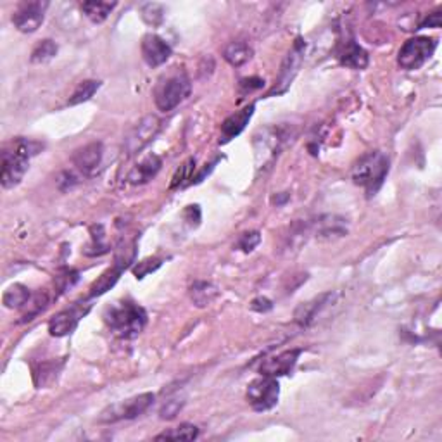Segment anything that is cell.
<instances>
[{"label": "cell", "instance_id": "6da1fadb", "mask_svg": "<svg viewBox=\"0 0 442 442\" xmlns=\"http://www.w3.org/2000/svg\"><path fill=\"white\" fill-rule=\"evenodd\" d=\"M102 318L112 335L125 340L139 337L147 325V311L130 297L114 300L106 306Z\"/></svg>", "mask_w": 442, "mask_h": 442}, {"label": "cell", "instance_id": "7a4b0ae2", "mask_svg": "<svg viewBox=\"0 0 442 442\" xmlns=\"http://www.w3.org/2000/svg\"><path fill=\"white\" fill-rule=\"evenodd\" d=\"M42 148V144L28 139H14L13 142L7 144L2 152V175H0L2 187L9 190L23 182L30 168V159Z\"/></svg>", "mask_w": 442, "mask_h": 442}, {"label": "cell", "instance_id": "3957f363", "mask_svg": "<svg viewBox=\"0 0 442 442\" xmlns=\"http://www.w3.org/2000/svg\"><path fill=\"white\" fill-rule=\"evenodd\" d=\"M389 158L383 152L372 151L361 155L354 162L353 169H351V178H353L354 185L363 188L367 197H373L382 188L387 175H389Z\"/></svg>", "mask_w": 442, "mask_h": 442}, {"label": "cell", "instance_id": "277c9868", "mask_svg": "<svg viewBox=\"0 0 442 442\" xmlns=\"http://www.w3.org/2000/svg\"><path fill=\"white\" fill-rule=\"evenodd\" d=\"M192 82L187 71L182 68H173V71L162 75L154 86V102L159 111L169 112L190 96Z\"/></svg>", "mask_w": 442, "mask_h": 442}, {"label": "cell", "instance_id": "5b68a950", "mask_svg": "<svg viewBox=\"0 0 442 442\" xmlns=\"http://www.w3.org/2000/svg\"><path fill=\"white\" fill-rule=\"evenodd\" d=\"M437 49V40L432 37H413L406 40L397 54V64L404 71H416L429 63Z\"/></svg>", "mask_w": 442, "mask_h": 442}, {"label": "cell", "instance_id": "8992f818", "mask_svg": "<svg viewBox=\"0 0 442 442\" xmlns=\"http://www.w3.org/2000/svg\"><path fill=\"white\" fill-rule=\"evenodd\" d=\"M155 396L152 393H144L139 396H133L130 399L121 401V403H116L107 406L99 416L100 423H116L121 422V420H135L139 416H142L144 413L154 404Z\"/></svg>", "mask_w": 442, "mask_h": 442}, {"label": "cell", "instance_id": "52a82bcc", "mask_svg": "<svg viewBox=\"0 0 442 442\" xmlns=\"http://www.w3.org/2000/svg\"><path fill=\"white\" fill-rule=\"evenodd\" d=\"M245 397H247V403L251 404L254 411H270L278 404V399H280L278 380L273 379V376L261 375L259 379L252 380L249 383L247 390H245Z\"/></svg>", "mask_w": 442, "mask_h": 442}, {"label": "cell", "instance_id": "ba28073f", "mask_svg": "<svg viewBox=\"0 0 442 442\" xmlns=\"http://www.w3.org/2000/svg\"><path fill=\"white\" fill-rule=\"evenodd\" d=\"M304 50H306V43H304L303 38L297 37L294 45H292V49L289 50L284 63H282L280 73H278L277 79H275V85L271 86L270 92L266 93V97L282 96V93H285L289 89H291L292 82H294L297 73H299L300 66H303Z\"/></svg>", "mask_w": 442, "mask_h": 442}, {"label": "cell", "instance_id": "9c48e42d", "mask_svg": "<svg viewBox=\"0 0 442 442\" xmlns=\"http://www.w3.org/2000/svg\"><path fill=\"white\" fill-rule=\"evenodd\" d=\"M161 126L162 123L158 116H144V118L133 126L132 132H130L128 137L125 139V144H123V151H125L126 158H133V155L140 154V152L158 137V133L161 132Z\"/></svg>", "mask_w": 442, "mask_h": 442}, {"label": "cell", "instance_id": "30bf717a", "mask_svg": "<svg viewBox=\"0 0 442 442\" xmlns=\"http://www.w3.org/2000/svg\"><path fill=\"white\" fill-rule=\"evenodd\" d=\"M47 9H49V2L45 0L21 2L13 14V24L21 33H35L45 20Z\"/></svg>", "mask_w": 442, "mask_h": 442}, {"label": "cell", "instance_id": "8fae6325", "mask_svg": "<svg viewBox=\"0 0 442 442\" xmlns=\"http://www.w3.org/2000/svg\"><path fill=\"white\" fill-rule=\"evenodd\" d=\"M104 159V146L102 142H92L86 144V146L76 148L73 158L75 168L82 173L83 176H92L96 175L97 169L100 168Z\"/></svg>", "mask_w": 442, "mask_h": 442}, {"label": "cell", "instance_id": "7c38bea8", "mask_svg": "<svg viewBox=\"0 0 442 442\" xmlns=\"http://www.w3.org/2000/svg\"><path fill=\"white\" fill-rule=\"evenodd\" d=\"M303 353H304L303 349H289V351H284V353L277 354V356L266 358V360L261 363L259 373L261 375L273 376V379L291 375V373L294 372L297 361H299V356Z\"/></svg>", "mask_w": 442, "mask_h": 442}, {"label": "cell", "instance_id": "4fadbf2b", "mask_svg": "<svg viewBox=\"0 0 442 442\" xmlns=\"http://www.w3.org/2000/svg\"><path fill=\"white\" fill-rule=\"evenodd\" d=\"M142 57L148 68H159L172 57L173 49L165 38L155 33H147L140 43Z\"/></svg>", "mask_w": 442, "mask_h": 442}, {"label": "cell", "instance_id": "5bb4252c", "mask_svg": "<svg viewBox=\"0 0 442 442\" xmlns=\"http://www.w3.org/2000/svg\"><path fill=\"white\" fill-rule=\"evenodd\" d=\"M333 300H335V294L333 292H325V294L313 297L307 303L299 304L294 311V321L297 325H300V327H310V325H313L317 321L321 311L327 306H330Z\"/></svg>", "mask_w": 442, "mask_h": 442}, {"label": "cell", "instance_id": "9a60e30c", "mask_svg": "<svg viewBox=\"0 0 442 442\" xmlns=\"http://www.w3.org/2000/svg\"><path fill=\"white\" fill-rule=\"evenodd\" d=\"M89 313V307L83 310L82 306H73L61 313L54 314L49 320V333L52 337H66L78 327L79 320Z\"/></svg>", "mask_w": 442, "mask_h": 442}, {"label": "cell", "instance_id": "2e32d148", "mask_svg": "<svg viewBox=\"0 0 442 442\" xmlns=\"http://www.w3.org/2000/svg\"><path fill=\"white\" fill-rule=\"evenodd\" d=\"M263 137H256V155L263 154V162L258 166V168H263V165L266 162L273 161L275 155H278L282 146L285 142V133L282 128H266L263 130Z\"/></svg>", "mask_w": 442, "mask_h": 442}, {"label": "cell", "instance_id": "e0dca14e", "mask_svg": "<svg viewBox=\"0 0 442 442\" xmlns=\"http://www.w3.org/2000/svg\"><path fill=\"white\" fill-rule=\"evenodd\" d=\"M254 109H256L254 104H249V106H245L244 109H241V111H237V112H234V114L228 116V118L224 119L223 123H221L220 142L228 144L230 140H234L235 137L241 135V133L245 130V126L249 125V121H251L252 114H254Z\"/></svg>", "mask_w": 442, "mask_h": 442}, {"label": "cell", "instance_id": "ac0fdd59", "mask_svg": "<svg viewBox=\"0 0 442 442\" xmlns=\"http://www.w3.org/2000/svg\"><path fill=\"white\" fill-rule=\"evenodd\" d=\"M162 159L158 154H148L142 161L137 162L132 169L128 172L126 176V182L133 187H139V185H146L151 182L152 178H155L159 172H161Z\"/></svg>", "mask_w": 442, "mask_h": 442}, {"label": "cell", "instance_id": "d6986e66", "mask_svg": "<svg viewBox=\"0 0 442 442\" xmlns=\"http://www.w3.org/2000/svg\"><path fill=\"white\" fill-rule=\"evenodd\" d=\"M337 57H339V63L342 66L351 68V70H365L369 61L367 50L361 45H358L353 38L342 42L339 52H337Z\"/></svg>", "mask_w": 442, "mask_h": 442}, {"label": "cell", "instance_id": "ffe728a7", "mask_svg": "<svg viewBox=\"0 0 442 442\" xmlns=\"http://www.w3.org/2000/svg\"><path fill=\"white\" fill-rule=\"evenodd\" d=\"M188 294H190L192 303H194L195 306L206 307L218 299L220 291L215 284H211V282L197 280L190 285V289H188Z\"/></svg>", "mask_w": 442, "mask_h": 442}, {"label": "cell", "instance_id": "44dd1931", "mask_svg": "<svg viewBox=\"0 0 442 442\" xmlns=\"http://www.w3.org/2000/svg\"><path fill=\"white\" fill-rule=\"evenodd\" d=\"M123 268L118 266V264H112L111 268H107L106 271H104L102 275H100L99 278H97L96 282H93L92 285H90L89 289V297H99V296H104L107 291H111L112 287H114L116 284H118L119 277L123 275Z\"/></svg>", "mask_w": 442, "mask_h": 442}, {"label": "cell", "instance_id": "7402d4cb", "mask_svg": "<svg viewBox=\"0 0 442 442\" xmlns=\"http://www.w3.org/2000/svg\"><path fill=\"white\" fill-rule=\"evenodd\" d=\"M31 300V292L26 285L23 284H14L3 292L2 296V304L7 310H23L28 306V303Z\"/></svg>", "mask_w": 442, "mask_h": 442}, {"label": "cell", "instance_id": "603a6c76", "mask_svg": "<svg viewBox=\"0 0 442 442\" xmlns=\"http://www.w3.org/2000/svg\"><path fill=\"white\" fill-rule=\"evenodd\" d=\"M111 249L106 244V228L104 224H92L90 227V244L83 249V254L96 258V256L107 254Z\"/></svg>", "mask_w": 442, "mask_h": 442}, {"label": "cell", "instance_id": "cb8c5ba5", "mask_svg": "<svg viewBox=\"0 0 442 442\" xmlns=\"http://www.w3.org/2000/svg\"><path fill=\"white\" fill-rule=\"evenodd\" d=\"M223 57L230 66L241 68L244 66L247 61H251L252 49L249 47V43L245 42H231L224 47Z\"/></svg>", "mask_w": 442, "mask_h": 442}, {"label": "cell", "instance_id": "d4e9b609", "mask_svg": "<svg viewBox=\"0 0 442 442\" xmlns=\"http://www.w3.org/2000/svg\"><path fill=\"white\" fill-rule=\"evenodd\" d=\"M118 6L116 2H96V0H90V2H82L83 14L92 21L93 24H100L109 17V14L114 10V7Z\"/></svg>", "mask_w": 442, "mask_h": 442}, {"label": "cell", "instance_id": "484cf974", "mask_svg": "<svg viewBox=\"0 0 442 442\" xmlns=\"http://www.w3.org/2000/svg\"><path fill=\"white\" fill-rule=\"evenodd\" d=\"M347 234V228L344 224V220L337 216H325L321 221H318L317 235L320 238H332V237H344Z\"/></svg>", "mask_w": 442, "mask_h": 442}, {"label": "cell", "instance_id": "4316f807", "mask_svg": "<svg viewBox=\"0 0 442 442\" xmlns=\"http://www.w3.org/2000/svg\"><path fill=\"white\" fill-rule=\"evenodd\" d=\"M199 437V429L194 423H180L175 429L165 430L162 434L155 436V441H195Z\"/></svg>", "mask_w": 442, "mask_h": 442}, {"label": "cell", "instance_id": "83f0119b", "mask_svg": "<svg viewBox=\"0 0 442 442\" xmlns=\"http://www.w3.org/2000/svg\"><path fill=\"white\" fill-rule=\"evenodd\" d=\"M100 85H102V82H99V79H85V82H82L76 86L75 92L71 93L70 100H68V104H70V106H78V104L86 102V100H90L96 96V92L100 89Z\"/></svg>", "mask_w": 442, "mask_h": 442}, {"label": "cell", "instance_id": "f1b7e54d", "mask_svg": "<svg viewBox=\"0 0 442 442\" xmlns=\"http://www.w3.org/2000/svg\"><path fill=\"white\" fill-rule=\"evenodd\" d=\"M57 52H59V47H57V43L54 42V40L45 38L35 45L33 52H31L30 61L33 64H47L57 56Z\"/></svg>", "mask_w": 442, "mask_h": 442}, {"label": "cell", "instance_id": "f546056e", "mask_svg": "<svg viewBox=\"0 0 442 442\" xmlns=\"http://www.w3.org/2000/svg\"><path fill=\"white\" fill-rule=\"evenodd\" d=\"M194 172H195V159L188 158L187 161H185L183 165L175 172L169 188H172V190H175V188L185 187V185H190L192 182H194Z\"/></svg>", "mask_w": 442, "mask_h": 442}, {"label": "cell", "instance_id": "4dcf8cb0", "mask_svg": "<svg viewBox=\"0 0 442 442\" xmlns=\"http://www.w3.org/2000/svg\"><path fill=\"white\" fill-rule=\"evenodd\" d=\"M162 264H165V258H161V256H148V258L133 264L132 273L135 275L137 280H142V278H146L147 275L158 271Z\"/></svg>", "mask_w": 442, "mask_h": 442}, {"label": "cell", "instance_id": "1f68e13d", "mask_svg": "<svg viewBox=\"0 0 442 442\" xmlns=\"http://www.w3.org/2000/svg\"><path fill=\"white\" fill-rule=\"evenodd\" d=\"M142 20L146 21L148 26H159L165 21V6L155 2H147L140 7Z\"/></svg>", "mask_w": 442, "mask_h": 442}, {"label": "cell", "instance_id": "d6a6232c", "mask_svg": "<svg viewBox=\"0 0 442 442\" xmlns=\"http://www.w3.org/2000/svg\"><path fill=\"white\" fill-rule=\"evenodd\" d=\"M28 304H31V311H28L26 314L23 317V320H21V323H26V321H31L35 317H37L38 313H42L43 310L47 307V304H49V297H47L45 292H38L37 296L31 297V300Z\"/></svg>", "mask_w": 442, "mask_h": 442}, {"label": "cell", "instance_id": "836d02e7", "mask_svg": "<svg viewBox=\"0 0 442 442\" xmlns=\"http://www.w3.org/2000/svg\"><path fill=\"white\" fill-rule=\"evenodd\" d=\"M79 280V273L71 268H64L59 275L56 277V285L59 289V292H66L68 289H71L76 282Z\"/></svg>", "mask_w": 442, "mask_h": 442}, {"label": "cell", "instance_id": "e575fe53", "mask_svg": "<svg viewBox=\"0 0 442 442\" xmlns=\"http://www.w3.org/2000/svg\"><path fill=\"white\" fill-rule=\"evenodd\" d=\"M259 242H261V234L258 230H252V231H245V234H242L241 237H238L237 245L242 252H252L256 247H258Z\"/></svg>", "mask_w": 442, "mask_h": 442}, {"label": "cell", "instance_id": "d590c367", "mask_svg": "<svg viewBox=\"0 0 442 442\" xmlns=\"http://www.w3.org/2000/svg\"><path fill=\"white\" fill-rule=\"evenodd\" d=\"M183 221L188 224L190 228H197L201 224L202 220V213H201V206L199 204H190L183 209L182 213Z\"/></svg>", "mask_w": 442, "mask_h": 442}, {"label": "cell", "instance_id": "8d00e7d4", "mask_svg": "<svg viewBox=\"0 0 442 442\" xmlns=\"http://www.w3.org/2000/svg\"><path fill=\"white\" fill-rule=\"evenodd\" d=\"M264 86V79L259 78V76H251V78H242L238 82V90H241L242 96H247V93L254 92V90H259Z\"/></svg>", "mask_w": 442, "mask_h": 442}, {"label": "cell", "instance_id": "74e56055", "mask_svg": "<svg viewBox=\"0 0 442 442\" xmlns=\"http://www.w3.org/2000/svg\"><path fill=\"white\" fill-rule=\"evenodd\" d=\"M78 183H79V176H76L73 172H63L59 175V178H57V187H59V190L63 192L71 190V188Z\"/></svg>", "mask_w": 442, "mask_h": 442}, {"label": "cell", "instance_id": "f35d334b", "mask_svg": "<svg viewBox=\"0 0 442 442\" xmlns=\"http://www.w3.org/2000/svg\"><path fill=\"white\" fill-rule=\"evenodd\" d=\"M182 408H183V401H168V403L161 408L159 415H161L162 420H173L176 415H178Z\"/></svg>", "mask_w": 442, "mask_h": 442}, {"label": "cell", "instance_id": "ab89813d", "mask_svg": "<svg viewBox=\"0 0 442 442\" xmlns=\"http://www.w3.org/2000/svg\"><path fill=\"white\" fill-rule=\"evenodd\" d=\"M251 310L256 311V313H268V311L273 310V300L264 296L256 297L251 303Z\"/></svg>", "mask_w": 442, "mask_h": 442}, {"label": "cell", "instance_id": "60d3db41", "mask_svg": "<svg viewBox=\"0 0 442 442\" xmlns=\"http://www.w3.org/2000/svg\"><path fill=\"white\" fill-rule=\"evenodd\" d=\"M441 10H436V13L429 14V16L418 24V30H422V28H441Z\"/></svg>", "mask_w": 442, "mask_h": 442}]
</instances>
